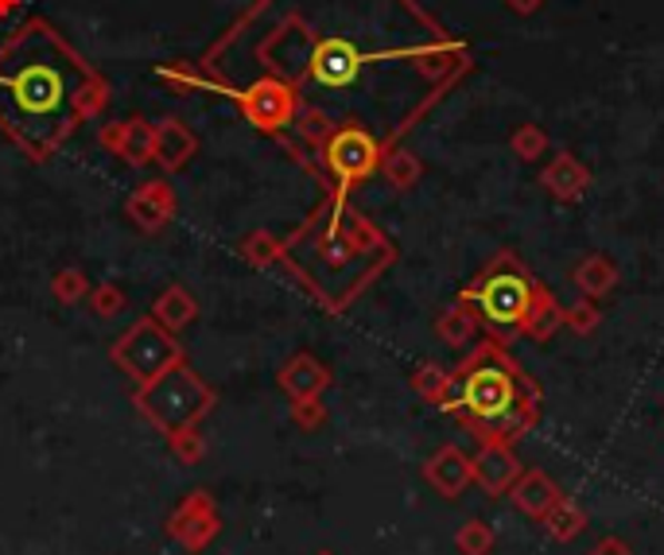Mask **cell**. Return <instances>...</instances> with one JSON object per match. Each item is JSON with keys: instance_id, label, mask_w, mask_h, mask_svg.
Here are the masks:
<instances>
[{"instance_id": "4fadbf2b", "label": "cell", "mask_w": 664, "mask_h": 555, "mask_svg": "<svg viewBox=\"0 0 664 555\" xmlns=\"http://www.w3.org/2000/svg\"><path fill=\"white\" fill-rule=\"evenodd\" d=\"M544 533L552 536V541L556 544H572L575 536L583 533V528H587V513H583V505L575 502V497H559L556 505H552L548 513H544Z\"/></svg>"}, {"instance_id": "9c48e42d", "label": "cell", "mask_w": 664, "mask_h": 555, "mask_svg": "<svg viewBox=\"0 0 664 555\" xmlns=\"http://www.w3.org/2000/svg\"><path fill=\"white\" fill-rule=\"evenodd\" d=\"M424 478H428V486L436 489L439 497L455 502V497H463L466 486L474 482V458L447 443V447H439L436 455L424 463Z\"/></svg>"}, {"instance_id": "ac0fdd59", "label": "cell", "mask_w": 664, "mask_h": 555, "mask_svg": "<svg viewBox=\"0 0 664 555\" xmlns=\"http://www.w3.org/2000/svg\"><path fill=\"white\" fill-rule=\"evenodd\" d=\"M455 548L463 555H489L494 552V528L486 521H466L455 533Z\"/></svg>"}, {"instance_id": "8fae6325", "label": "cell", "mask_w": 664, "mask_h": 555, "mask_svg": "<svg viewBox=\"0 0 664 555\" xmlns=\"http://www.w3.org/2000/svg\"><path fill=\"white\" fill-rule=\"evenodd\" d=\"M541 187L548 190L552 198H559V202H575V198L587 195L591 171L583 168V163L575 160L572 152H559V156H552V163L544 168Z\"/></svg>"}, {"instance_id": "603a6c76", "label": "cell", "mask_w": 664, "mask_h": 555, "mask_svg": "<svg viewBox=\"0 0 664 555\" xmlns=\"http://www.w3.org/2000/svg\"><path fill=\"white\" fill-rule=\"evenodd\" d=\"M160 319L168 323V327H184V323L195 319V307L191 299H184V291H168L160 304Z\"/></svg>"}, {"instance_id": "30bf717a", "label": "cell", "mask_w": 664, "mask_h": 555, "mask_svg": "<svg viewBox=\"0 0 664 555\" xmlns=\"http://www.w3.org/2000/svg\"><path fill=\"white\" fill-rule=\"evenodd\" d=\"M509 497H513V505L525 513V517L544 521V513H548L552 505L564 497V489L556 486V478H552V474L536 470V466H525V470H521V478L513 482Z\"/></svg>"}, {"instance_id": "484cf974", "label": "cell", "mask_w": 664, "mask_h": 555, "mask_svg": "<svg viewBox=\"0 0 664 555\" xmlns=\"http://www.w3.org/2000/svg\"><path fill=\"white\" fill-rule=\"evenodd\" d=\"M78 291H82V276H75V272H67V276H59V296H67V299H75Z\"/></svg>"}, {"instance_id": "8992f818", "label": "cell", "mask_w": 664, "mask_h": 555, "mask_svg": "<svg viewBox=\"0 0 664 555\" xmlns=\"http://www.w3.org/2000/svg\"><path fill=\"white\" fill-rule=\"evenodd\" d=\"M117 361L132 369V377H140L145 385H152L156 377H163L171 366H179V350L171 346V338L163 330H156L152 323H140L117 350Z\"/></svg>"}, {"instance_id": "d6986e66", "label": "cell", "mask_w": 664, "mask_h": 555, "mask_svg": "<svg viewBox=\"0 0 664 555\" xmlns=\"http://www.w3.org/2000/svg\"><path fill=\"white\" fill-rule=\"evenodd\" d=\"M413 385L420 388L432 404H439V408H443V404H447V396H450V373L439 369V366H424L420 373H416Z\"/></svg>"}, {"instance_id": "e0dca14e", "label": "cell", "mask_w": 664, "mask_h": 555, "mask_svg": "<svg viewBox=\"0 0 664 555\" xmlns=\"http://www.w3.org/2000/svg\"><path fill=\"white\" fill-rule=\"evenodd\" d=\"M474 327H478V323H474V315L466 311V307H447V315H443L439 319V338L447 346H463V343H470V335H474Z\"/></svg>"}, {"instance_id": "f1b7e54d", "label": "cell", "mask_w": 664, "mask_h": 555, "mask_svg": "<svg viewBox=\"0 0 664 555\" xmlns=\"http://www.w3.org/2000/svg\"><path fill=\"white\" fill-rule=\"evenodd\" d=\"M315 555H335V552H315Z\"/></svg>"}, {"instance_id": "44dd1931", "label": "cell", "mask_w": 664, "mask_h": 555, "mask_svg": "<svg viewBox=\"0 0 664 555\" xmlns=\"http://www.w3.org/2000/svg\"><path fill=\"white\" fill-rule=\"evenodd\" d=\"M168 439H171V450H176L187 466H195L202 455H207V443H202V435L195 432V427H184V432L168 435Z\"/></svg>"}, {"instance_id": "cb8c5ba5", "label": "cell", "mask_w": 664, "mask_h": 555, "mask_svg": "<svg viewBox=\"0 0 664 555\" xmlns=\"http://www.w3.org/2000/svg\"><path fill=\"white\" fill-rule=\"evenodd\" d=\"M323 404L315 400V396H307V400H296V419H299V427H319L323 424Z\"/></svg>"}, {"instance_id": "ffe728a7", "label": "cell", "mask_w": 664, "mask_h": 555, "mask_svg": "<svg viewBox=\"0 0 664 555\" xmlns=\"http://www.w3.org/2000/svg\"><path fill=\"white\" fill-rule=\"evenodd\" d=\"M598 323H603V311H598L595 299H579L575 307H564V327H572L575 335H591Z\"/></svg>"}, {"instance_id": "5bb4252c", "label": "cell", "mask_w": 664, "mask_h": 555, "mask_svg": "<svg viewBox=\"0 0 664 555\" xmlns=\"http://www.w3.org/2000/svg\"><path fill=\"white\" fill-rule=\"evenodd\" d=\"M335 168L343 171V179H361L369 168H374V145H369V137H361V132H346V137H338L335 145Z\"/></svg>"}, {"instance_id": "d4e9b609", "label": "cell", "mask_w": 664, "mask_h": 555, "mask_svg": "<svg viewBox=\"0 0 664 555\" xmlns=\"http://www.w3.org/2000/svg\"><path fill=\"white\" fill-rule=\"evenodd\" d=\"M587 555H634V548H630L622 536H603V541H598Z\"/></svg>"}, {"instance_id": "4316f807", "label": "cell", "mask_w": 664, "mask_h": 555, "mask_svg": "<svg viewBox=\"0 0 664 555\" xmlns=\"http://www.w3.org/2000/svg\"><path fill=\"white\" fill-rule=\"evenodd\" d=\"M117 304H121V299H117V291H101V296H98L101 315H113V311H117Z\"/></svg>"}, {"instance_id": "52a82bcc", "label": "cell", "mask_w": 664, "mask_h": 555, "mask_svg": "<svg viewBox=\"0 0 664 555\" xmlns=\"http://www.w3.org/2000/svg\"><path fill=\"white\" fill-rule=\"evenodd\" d=\"M521 470H525V463H521L517 450H513L509 443L486 439L478 447V455H474V482H478L489 497L509 494L513 482L521 478Z\"/></svg>"}, {"instance_id": "ba28073f", "label": "cell", "mask_w": 664, "mask_h": 555, "mask_svg": "<svg viewBox=\"0 0 664 555\" xmlns=\"http://www.w3.org/2000/svg\"><path fill=\"white\" fill-rule=\"evenodd\" d=\"M361 62H366V54L354 43H346V39H327V43H319L311 54V78L319 86L338 90V86H350L354 78H358Z\"/></svg>"}, {"instance_id": "2e32d148", "label": "cell", "mask_w": 664, "mask_h": 555, "mask_svg": "<svg viewBox=\"0 0 664 555\" xmlns=\"http://www.w3.org/2000/svg\"><path fill=\"white\" fill-rule=\"evenodd\" d=\"M327 373H323V366H315L311 358H296L288 369H284V377H280V385L288 388V396L291 400H307V396H315L323 385H327Z\"/></svg>"}, {"instance_id": "7402d4cb", "label": "cell", "mask_w": 664, "mask_h": 555, "mask_svg": "<svg viewBox=\"0 0 664 555\" xmlns=\"http://www.w3.org/2000/svg\"><path fill=\"white\" fill-rule=\"evenodd\" d=\"M544 148H548V137H544L536 125H525V129L513 137V152H517L521 160H541Z\"/></svg>"}, {"instance_id": "7c38bea8", "label": "cell", "mask_w": 664, "mask_h": 555, "mask_svg": "<svg viewBox=\"0 0 664 555\" xmlns=\"http://www.w3.org/2000/svg\"><path fill=\"white\" fill-rule=\"evenodd\" d=\"M572 280L587 299H603L618 288V265H614L606 252H587V257L572 268Z\"/></svg>"}, {"instance_id": "7a4b0ae2", "label": "cell", "mask_w": 664, "mask_h": 555, "mask_svg": "<svg viewBox=\"0 0 664 555\" xmlns=\"http://www.w3.org/2000/svg\"><path fill=\"white\" fill-rule=\"evenodd\" d=\"M443 412H455L474 439L517 447L541 419V385L505 354L497 338L478 343L458 369H450V396Z\"/></svg>"}, {"instance_id": "277c9868", "label": "cell", "mask_w": 664, "mask_h": 555, "mask_svg": "<svg viewBox=\"0 0 664 555\" xmlns=\"http://www.w3.org/2000/svg\"><path fill=\"white\" fill-rule=\"evenodd\" d=\"M140 408L145 416L160 427L163 435H176L184 427H195L210 408V388L195 377L191 369L171 366L163 377H156L152 385L140 393Z\"/></svg>"}, {"instance_id": "83f0119b", "label": "cell", "mask_w": 664, "mask_h": 555, "mask_svg": "<svg viewBox=\"0 0 664 555\" xmlns=\"http://www.w3.org/2000/svg\"><path fill=\"white\" fill-rule=\"evenodd\" d=\"M505 4L513 8V12H521V16H528V12H536V8L544 4V0H505Z\"/></svg>"}, {"instance_id": "6da1fadb", "label": "cell", "mask_w": 664, "mask_h": 555, "mask_svg": "<svg viewBox=\"0 0 664 555\" xmlns=\"http://www.w3.org/2000/svg\"><path fill=\"white\" fill-rule=\"evenodd\" d=\"M86 70L51 31L28 28L0 51V121L47 148L70 129L86 93Z\"/></svg>"}, {"instance_id": "3957f363", "label": "cell", "mask_w": 664, "mask_h": 555, "mask_svg": "<svg viewBox=\"0 0 664 555\" xmlns=\"http://www.w3.org/2000/svg\"><path fill=\"white\" fill-rule=\"evenodd\" d=\"M536 291H541V280H533L525 260L513 249H502L463 291H458L455 304L466 307V311L474 315V323H482V327L489 330V338L509 343V338L525 335Z\"/></svg>"}, {"instance_id": "9a60e30c", "label": "cell", "mask_w": 664, "mask_h": 555, "mask_svg": "<svg viewBox=\"0 0 664 555\" xmlns=\"http://www.w3.org/2000/svg\"><path fill=\"white\" fill-rule=\"evenodd\" d=\"M564 327V307L556 304V296H552L548 288L541 284V291H536V304L533 311H528V323H525V335L536 338V343H548L556 330Z\"/></svg>"}, {"instance_id": "5b68a950", "label": "cell", "mask_w": 664, "mask_h": 555, "mask_svg": "<svg viewBox=\"0 0 664 555\" xmlns=\"http://www.w3.org/2000/svg\"><path fill=\"white\" fill-rule=\"evenodd\" d=\"M218 533H221V517L215 509V497L207 489H191L168 517V536L176 544H184L187 552H207L218 541Z\"/></svg>"}]
</instances>
